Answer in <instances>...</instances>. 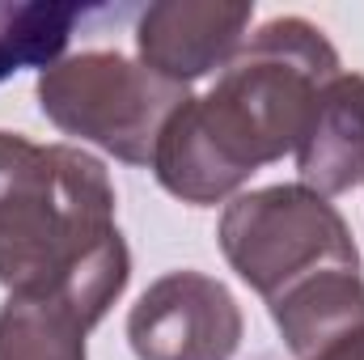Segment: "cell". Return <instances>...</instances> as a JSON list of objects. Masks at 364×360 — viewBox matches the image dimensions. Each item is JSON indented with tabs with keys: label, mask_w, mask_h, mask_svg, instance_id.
<instances>
[{
	"label": "cell",
	"mask_w": 364,
	"mask_h": 360,
	"mask_svg": "<svg viewBox=\"0 0 364 360\" xmlns=\"http://www.w3.org/2000/svg\"><path fill=\"white\" fill-rule=\"evenodd\" d=\"M339 51L305 17H272L246 34L216 85L186 97L161 132L153 174L191 208H212L263 166L296 153Z\"/></svg>",
	"instance_id": "1"
},
{
	"label": "cell",
	"mask_w": 364,
	"mask_h": 360,
	"mask_svg": "<svg viewBox=\"0 0 364 360\" xmlns=\"http://www.w3.org/2000/svg\"><path fill=\"white\" fill-rule=\"evenodd\" d=\"M106 166L77 144L0 132V284L97 327L132 275Z\"/></svg>",
	"instance_id": "2"
},
{
	"label": "cell",
	"mask_w": 364,
	"mask_h": 360,
	"mask_svg": "<svg viewBox=\"0 0 364 360\" xmlns=\"http://www.w3.org/2000/svg\"><path fill=\"white\" fill-rule=\"evenodd\" d=\"M216 242L296 360L364 327L360 250L326 195L301 182L246 191L220 212Z\"/></svg>",
	"instance_id": "3"
},
{
	"label": "cell",
	"mask_w": 364,
	"mask_h": 360,
	"mask_svg": "<svg viewBox=\"0 0 364 360\" xmlns=\"http://www.w3.org/2000/svg\"><path fill=\"white\" fill-rule=\"evenodd\" d=\"M38 110L85 144H97L114 162L149 166L157 157L161 132L191 97L186 85H174L127 60L123 51H81L64 55L47 73H38Z\"/></svg>",
	"instance_id": "4"
},
{
	"label": "cell",
	"mask_w": 364,
	"mask_h": 360,
	"mask_svg": "<svg viewBox=\"0 0 364 360\" xmlns=\"http://www.w3.org/2000/svg\"><path fill=\"white\" fill-rule=\"evenodd\" d=\"M237 297L203 271H166L127 314L136 360H233L242 348Z\"/></svg>",
	"instance_id": "5"
},
{
	"label": "cell",
	"mask_w": 364,
	"mask_h": 360,
	"mask_svg": "<svg viewBox=\"0 0 364 360\" xmlns=\"http://www.w3.org/2000/svg\"><path fill=\"white\" fill-rule=\"evenodd\" d=\"M250 21L255 4L246 0H161L140 13L136 51L157 77L191 85L242 51Z\"/></svg>",
	"instance_id": "6"
},
{
	"label": "cell",
	"mask_w": 364,
	"mask_h": 360,
	"mask_svg": "<svg viewBox=\"0 0 364 360\" xmlns=\"http://www.w3.org/2000/svg\"><path fill=\"white\" fill-rule=\"evenodd\" d=\"M296 170L301 186L318 195H343L364 182V77L360 73H339L331 77L305 140L296 144Z\"/></svg>",
	"instance_id": "7"
},
{
	"label": "cell",
	"mask_w": 364,
	"mask_h": 360,
	"mask_svg": "<svg viewBox=\"0 0 364 360\" xmlns=\"http://www.w3.org/2000/svg\"><path fill=\"white\" fill-rule=\"evenodd\" d=\"M81 17L85 9L68 0H0V81L60 64Z\"/></svg>",
	"instance_id": "8"
},
{
	"label": "cell",
	"mask_w": 364,
	"mask_h": 360,
	"mask_svg": "<svg viewBox=\"0 0 364 360\" xmlns=\"http://www.w3.org/2000/svg\"><path fill=\"white\" fill-rule=\"evenodd\" d=\"M90 327L55 301L9 297L0 305V360H85Z\"/></svg>",
	"instance_id": "9"
},
{
	"label": "cell",
	"mask_w": 364,
	"mask_h": 360,
	"mask_svg": "<svg viewBox=\"0 0 364 360\" xmlns=\"http://www.w3.org/2000/svg\"><path fill=\"white\" fill-rule=\"evenodd\" d=\"M305 360H364V327L331 339L326 348H318L314 356H305Z\"/></svg>",
	"instance_id": "10"
}]
</instances>
